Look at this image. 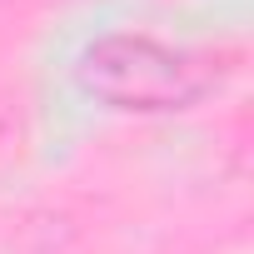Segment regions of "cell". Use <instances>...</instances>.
Returning a JSON list of instances; mask_svg holds the SVG:
<instances>
[{"mask_svg":"<svg viewBox=\"0 0 254 254\" xmlns=\"http://www.w3.org/2000/svg\"><path fill=\"white\" fill-rule=\"evenodd\" d=\"M80 85L115 110H185L214 85V70L155 35H100L80 55Z\"/></svg>","mask_w":254,"mask_h":254,"instance_id":"1","label":"cell"}]
</instances>
